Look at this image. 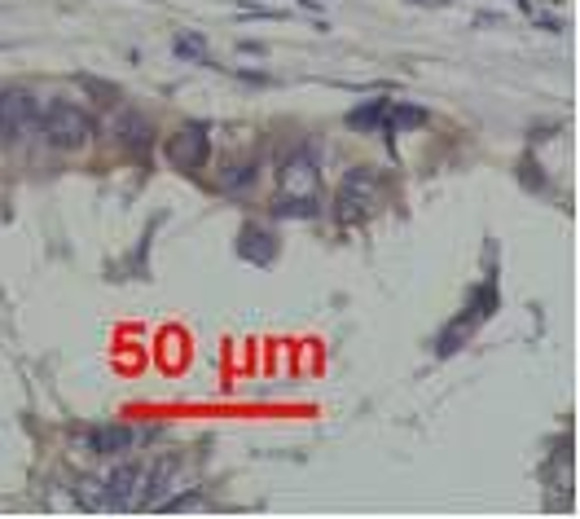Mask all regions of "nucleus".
Returning <instances> with one entry per match:
<instances>
[{
  "mask_svg": "<svg viewBox=\"0 0 580 519\" xmlns=\"http://www.w3.org/2000/svg\"><path fill=\"white\" fill-rule=\"evenodd\" d=\"M378 198H383V176L374 168H352L339 185V198H334V216L343 225H356V220H365L374 212Z\"/></svg>",
  "mask_w": 580,
  "mask_h": 519,
  "instance_id": "1",
  "label": "nucleus"
},
{
  "mask_svg": "<svg viewBox=\"0 0 580 519\" xmlns=\"http://www.w3.org/2000/svg\"><path fill=\"white\" fill-rule=\"evenodd\" d=\"M88 137H93V119H88V110L71 106V102H58L49 115H44V141H49L53 150H80Z\"/></svg>",
  "mask_w": 580,
  "mask_h": 519,
  "instance_id": "2",
  "label": "nucleus"
},
{
  "mask_svg": "<svg viewBox=\"0 0 580 519\" xmlns=\"http://www.w3.org/2000/svg\"><path fill=\"white\" fill-rule=\"evenodd\" d=\"M36 124V97L27 88H0V146H18Z\"/></svg>",
  "mask_w": 580,
  "mask_h": 519,
  "instance_id": "3",
  "label": "nucleus"
},
{
  "mask_svg": "<svg viewBox=\"0 0 580 519\" xmlns=\"http://www.w3.org/2000/svg\"><path fill=\"white\" fill-rule=\"evenodd\" d=\"M317 181H321V168H317V159H312V150L286 154V163H282V194L286 198H317Z\"/></svg>",
  "mask_w": 580,
  "mask_h": 519,
  "instance_id": "4",
  "label": "nucleus"
},
{
  "mask_svg": "<svg viewBox=\"0 0 580 519\" xmlns=\"http://www.w3.org/2000/svg\"><path fill=\"white\" fill-rule=\"evenodd\" d=\"M207 150H211V137H207L203 124H185L172 141H167V159H172L176 168H185V172H198V168H203V163H207Z\"/></svg>",
  "mask_w": 580,
  "mask_h": 519,
  "instance_id": "5",
  "label": "nucleus"
},
{
  "mask_svg": "<svg viewBox=\"0 0 580 519\" xmlns=\"http://www.w3.org/2000/svg\"><path fill=\"white\" fill-rule=\"evenodd\" d=\"M141 476H145V471L137 467V462H124L119 471H110V476L102 480V484H106V506L124 511V506L137 502V493H141Z\"/></svg>",
  "mask_w": 580,
  "mask_h": 519,
  "instance_id": "6",
  "label": "nucleus"
},
{
  "mask_svg": "<svg viewBox=\"0 0 580 519\" xmlns=\"http://www.w3.org/2000/svg\"><path fill=\"white\" fill-rule=\"evenodd\" d=\"M88 454H102V458H124L132 445H137V432L132 427H93L84 436Z\"/></svg>",
  "mask_w": 580,
  "mask_h": 519,
  "instance_id": "7",
  "label": "nucleus"
},
{
  "mask_svg": "<svg viewBox=\"0 0 580 519\" xmlns=\"http://www.w3.org/2000/svg\"><path fill=\"white\" fill-rule=\"evenodd\" d=\"M115 137H119V146H128L132 154H150L154 128H150V119H145V115H137V110H128V115H119Z\"/></svg>",
  "mask_w": 580,
  "mask_h": 519,
  "instance_id": "8",
  "label": "nucleus"
},
{
  "mask_svg": "<svg viewBox=\"0 0 580 519\" xmlns=\"http://www.w3.org/2000/svg\"><path fill=\"white\" fill-rule=\"evenodd\" d=\"M238 251H242V256H247L251 264H269V260L277 256V238L269 234V229H260V225H247V229H242Z\"/></svg>",
  "mask_w": 580,
  "mask_h": 519,
  "instance_id": "9",
  "label": "nucleus"
},
{
  "mask_svg": "<svg viewBox=\"0 0 580 519\" xmlns=\"http://www.w3.org/2000/svg\"><path fill=\"white\" fill-rule=\"evenodd\" d=\"M255 176H260L255 159H238V163H229V168L220 172V190H225V194H238V190H247V185H255Z\"/></svg>",
  "mask_w": 580,
  "mask_h": 519,
  "instance_id": "10",
  "label": "nucleus"
},
{
  "mask_svg": "<svg viewBox=\"0 0 580 519\" xmlns=\"http://www.w3.org/2000/svg\"><path fill=\"white\" fill-rule=\"evenodd\" d=\"M75 502H80L84 511H102V506H106V484L93 480V476L75 480Z\"/></svg>",
  "mask_w": 580,
  "mask_h": 519,
  "instance_id": "11",
  "label": "nucleus"
},
{
  "mask_svg": "<svg viewBox=\"0 0 580 519\" xmlns=\"http://www.w3.org/2000/svg\"><path fill=\"white\" fill-rule=\"evenodd\" d=\"M273 212L286 216V220H308V216H317V198H286V194H277Z\"/></svg>",
  "mask_w": 580,
  "mask_h": 519,
  "instance_id": "12",
  "label": "nucleus"
},
{
  "mask_svg": "<svg viewBox=\"0 0 580 519\" xmlns=\"http://www.w3.org/2000/svg\"><path fill=\"white\" fill-rule=\"evenodd\" d=\"M383 124H392V128H422V124H427V110H418V106H387Z\"/></svg>",
  "mask_w": 580,
  "mask_h": 519,
  "instance_id": "13",
  "label": "nucleus"
},
{
  "mask_svg": "<svg viewBox=\"0 0 580 519\" xmlns=\"http://www.w3.org/2000/svg\"><path fill=\"white\" fill-rule=\"evenodd\" d=\"M383 115H387V102H370V106L352 110V115H348V124H352L356 132H374L378 124H383Z\"/></svg>",
  "mask_w": 580,
  "mask_h": 519,
  "instance_id": "14",
  "label": "nucleus"
},
{
  "mask_svg": "<svg viewBox=\"0 0 580 519\" xmlns=\"http://www.w3.org/2000/svg\"><path fill=\"white\" fill-rule=\"evenodd\" d=\"M493 308H497V286L484 282V286H479V291L471 295V322H484V317L493 313Z\"/></svg>",
  "mask_w": 580,
  "mask_h": 519,
  "instance_id": "15",
  "label": "nucleus"
},
{
  "mask_svg": "<svg viewBox=\"0 0 580 519\" xmlns=\"http://www.w3.org/2000/svg\"><path fill=\"white\" fill-rule=\"evenodd\" d=\"M176 53L189 62H207V40L203 36H176Z\"/></svg>",
  "mask_w": 580,
  "mask_h": 519,
  "instance_id": "16",
  "label": "nucleus"
},
{
  "mask_svg": "<svg viewBox=\"0 0 580 519\" xmlns=\"http://www.w3.org/2000/svg\"><path fill=\"white\" fill-rule=\"evenodd\" d=\"M471 326H475V322H457V326L444 330V335H440V352H444V357H449V352H457V348L466 344V335H471Z\"/></svg>",
  "mask_w": 580,
  "mask_h": 519,
  "instance_id": "17",
  "label": "nucleus"
}]
</instances>
